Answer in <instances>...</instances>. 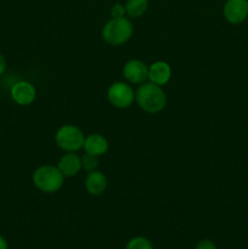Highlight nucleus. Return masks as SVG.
I'll use <instances>...</instances> for the list:
<instances>
[{
    "instance_id": "obj_1",
    "label": "nucleus",
    "mask_w": 248,
    "mask_h": 249,
    "mask_svg": "<svg viewBox=\"0 0 248 249\" xmlns=\"http://www.w3.org/2000/svg\"><path fill=\"white\" fill-rule=\"evenodd\" d=\"M136 101L143 111L148 113H157L165 106V94L159 85L155 83H146L141 85L135 94Z\"/></svg>"
},
{
    "instance_id": "obj_12",
    "label": "nucleus",
    "mask_w": 248,
    "mask_h": 249,
    "mask_svg": "<svg viewBox=\"0 0 248 249\" xmlns=\"http://www.w3.org/2000/svg\"><path fill=\"white\" fill-rule=\"evenodd\" d=\"M57 168L63 177H74L82 168V160L75 153H67L61 158Z\"/></svg>"
},
{
    "instance_id": "obj_6",
    "label": "nucleus",
    "mask_w": 248,
    "mask_h": 249,
    "mask_svg": "<svg viewBox=\"0 0 248 249\" xmlns=\"http://www.w3.org/2000/svg\"><path fill=\"white\" fill-rule=\"evenodd\" d=\"M224 16L230 23L243 22L248 17V0H228L224 6Z\"/></svg>"
},
{
    "instance_id": "obj_9",
    "label": "nucleus",
    "mask_w": 248,
    "mask_h": 249,
    "mask_svg": "<svg viewBox=\"0 0 248 249\" xmlns=\"http://www.w3.org/2000/svg\"><path fill=\"white\" fill-rule=\"evenodd\" d=\"M170 77H172V70L167 62L158 61L148 68V79L151 80V83H155L159 87L167 84Z\"/></svg>"
},
{
    "instance_id": "obj_7",
    "label": "nucleus",
    "mask_w": 248,
    "mask_h": 249,
    "mask_svg": "<svg viewBox=\"0 0 248 249\" xmlns=\"http://www.w3.org/2000/svg\"><path fill=\"white\" fill-rule=\"evenodd\" d=\"M123 74L128 82L134 83V84H141L148 78V68L142 61L131 60L124 66Z\"/></svg>"
},
{
    "instance_id": "obj_3",
    "label": "nucleus",
    "mask_w": 248,
    "mask_h": 249,
    "mask_svg": "<svg viewBox=\"0 0 248 249\" xmlns=\"http://www.w3.org/2000/svg\"><path fill=\"white\" fill-rule=\"evenodd\" d=\"M63 177L62 173L58 170V168L53 165H43L38 168L33 174V182L40 191L46 194H53L58 191L62 187Z\"/></svg>"
},
{
    "instance_id": "obj_5",
    "label": "nucleus",
    "mask_w": 248,
    "mask_h": 249,
    "mask_svg": "<svg viewBox=\"0 0 248 249\" xmlns=\"http://www.w3.org/2000/svg\"><path fill=\"white\" fill-rule=\"evenodd\" d=\"M108 100L114 107H118V108H126V107L130 106L134 101V95L133 89L129 87L125 83H114L109 87L108 92Z\"/></svg>"
},
{
    "instance_id": "obj_13",
    "label": "nucleus",
    "mask_w": 248,
    "mask_h": 249,
    "mask_svg": "<svg viewBox=\"0 0 248 249\" xmlns=\"http://www.w3.org/2000/svg\"><path fill=\"white\" fill-rule=\"evenodd\" d=\"M148 0H128L125 5V12L130 17H140L146 12Z\"/></svg>"
},
{
    "instance_id": "obj_18",
    "label": "nucleus",
    "mask_w": 248,
    "mask_h": 249,
    "mask_svg": "<svg viewBox=\"0 0 248 249\" xmlns=\"http://www.w3.org/2000/svg\"><path fill=\"white\" fill-rule=\"evenodd\" d=\"M5 67H6V63H5L4 57H2V56L0 55V75H1L2 73H4Z\"/></svg>"
},
{
    "instance_id": "obj_14",
    "label": "nucleus",
    "mask_w": 248,
    "mask_h": 249,
    "mask_svg": "<svg viewBox=\"0 0 248 249\" xmlns=\"http://www.w3.org/2000/svg\"><path fill=\"white\" fill-rule=\"evenodd\" d=\"M125 249H153V246L146 237H134L129 241Z\"/></svg>"
},
{
    "instance_id": "obj_8",
    "label": "nucleus",
    "mask_w": 248,
    "mask_h": 249,
    "mask_svg": "<svg viewBox=\"0 0 248 249\" xmlns=\"http://www.w3.org/2000/svg\"><path fill=\"white\" fill-rule=\"evenodd\" d=\"M11 96L15 102L21 106H27L35 100V88L28 82H18L12 87Z\"/></svg>"
},
{
    "instance_id": "obj_17",
    "label": "nucleus",
    "mask_w": 248,
    "mask_h": 249,
    "mask_svg": "<svg viewBox=\"0 0 248 249\" xmlns=\"http://www.w3.org/2000/svg\"><path fill=\"white\" fill-rule=\"evenodd\" d=\"M196 249H216V247L211 240H202L197 243Z\"/></svg>"
},
{
    "instance_id": "obj_19",
    "label": "nucleus",
    "mask_w": 248,
    "mask_h": 249,
    "mask_svg": "<svg viewBox=\"0 0 248 249\" xmlns=\"http://www.w3.org/2000/svg\"><path fill=\"white\" fill-rule=\"evenodd\" d=\"M0 249H7V242L2 236H0Z\"/></svg>"
},
{
    "instance_id": "obj_2",
    "label": "nucleus",
    "mask_w": 248,
    "mask_h": 249,
    "mask_svg": "<svg viewBox=\"0 0 248 249\" xmlns=\"http://www.w3.org/2000/svg\"><path fill=\"white\" fill-rule=\"evenodd\" d=\"M133 24L125 17H114L105 24L102 38L111 45H122L133 36Z\"/></svg>"
},
{
    "instance_id": "obj_11",
    "label": "nucleus",
    "mask_w": 248,
    "mask_h": 249,
    "mask_svg": "<svg viewBox=\"0 0 248 249\" xmlns=\"http://www.w3.org/2000/svg\"><path fill=\"white\" fill-rule=\"evenodd\" d=\"M83 147L85 148V152L90 155L101 156L108 151V141L99 134H91L85 138Z\"/></svg>"
},
{
    "instance_id": "obj_16",
    "label": "nucleus",
    "mask_w": 248,
    "mask_h": 249,
    "mask_svg": "<svg viewBox=\"0 0 248 249\" xmlns=\"http://www.w3.org/2000/svg\"><path fill=\"white\" fill-rule=\"evenodd\" d=\"M124 12H125V9L122 6L121 4H117L114 5L113 7L111 9V15L112 17H123L124 16Z\"/></svg>"
},
{
    "instance_id": "obj_10",
    "label": "nucleus",
    "mask_w": 248,
    "mask_h": 249,
    "mask_svg": "<svg viewBox=\"0 0 248 249\" xmlns=\"http://www.w3.org/2000/svg\"><path fill=\"white\" fill-rule=\"evenodd\" d=\"M107 187V179L99 170H91L85 179V189L92 196H100Z\"/></svg>"
},
{
    "instance_id": "obj_15",
    "label": "nucleus",
    "mask_w": 248,
    "mask_h": 249,
    "mask_svg": "<svg viewBox=\"0 0 248 249\" xmlns=\"http://www.w3.org/2000/svg\"><path fill=\"white\" fill-rule=\"evenodd\" d=\"M99 164V160H97V156L90 155V153H85L84 157L82 158V165L84 167L85 170L88 172H91V170H95V168Z\"/></svg>"
},
{
    "instance_id": "obj_4",
    "label": "nucleus",
    "mask_w": 248,
    "mask_h": 249,
    "mask_svg": "<svg viewBox=\"0 0 248 249\" xmlns=\"http://www.w3.org/2000/svg\"><path fill=\"white\" fill-rule=\"evenodd\" d=\"M84 134L74 125H65L56 133V143L67 152H74L84 145Z\"/></svg>"
}]
</instances>
